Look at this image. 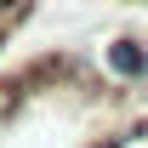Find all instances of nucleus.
<instances>
[{"label":"nucleus","instance_id":"obj_1","mask_svg":"<svg viewBox=\"0 0 148 148\" xmlns=\"http://www.w3.org/2000/svg\"><path fill=\"white\" fill-rule=\"evenodd\" d=\"M108 63H114L120 74H131V80H143V74H148V51L137 46V40H120V46L108 51Z\"/></svg>","mask_w":148,"mask_h":148}]
</instances>
